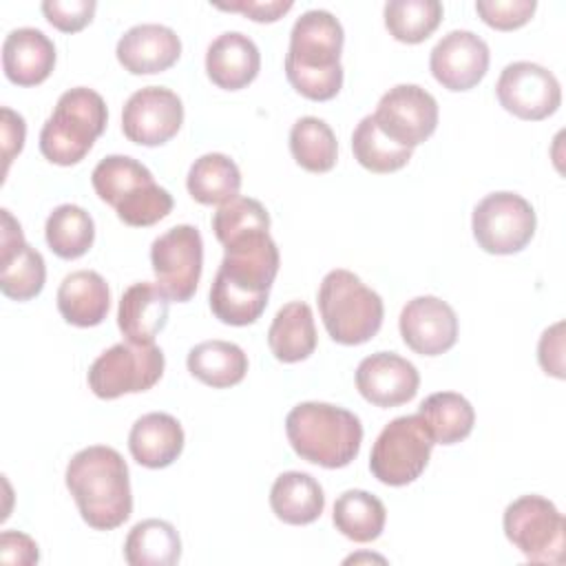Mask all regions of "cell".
Returning a JSON list of instances; mask_svg holds the SVG:
<instances>
[{"label":"cell","instance_id":"27","mask_svg":"<svg viewBox=\"0 0 566 566\" xmlns=\"http://www.w3.org/2000/svg\"><path fill=\"white\" fill-rule=\"evenodd\" d=\"M268 345L281 363H301L310 358L316 349L312 307L303 301L283 305L268 329Z\"/></svg>","mask_w":566,"mask_h":566},{"label":"cell","instance_id":"28","mask_svg":"<svg viewBox=\"0 0 566 566\" xmlns=\"http://www.w3.org/2000/svg\"><path fill=\"white\" fill-rule=\"evenodd\" d=\"M188 371L208 387L239 385L248 371L245 352L228 340H203L188 352Z\"/></svg>","mask_w":566,"mask_h":566},{"label":"cell","instance_id":"20","mask_svg":"<svg viewBox=\"0 0 566 566\" xmlns=\"http://www.w3.org/2000/svg\"><path fill=\"white\" fill-rule=\"evenodd\" d=\"M117 60L133 75H153L170 69L181 55L179 35L164 24L130 27L117 42Z\"/></svg>","mask_w":566,"mask_h":566},{"label":"cell","instance_id":"15","mask_svg":"<svg viewBox=\"0 0 566 566\" xmlns=\"http://www.w3.org/2000/svg\"><path fill=\"white\" fill-rule=\"evenodd\" d=\"M184 124V104L166 86H144L135 91L122 111L124 135L139 146H161L170 142Z\"/></svg>","mask_w":566,"mask_h":566},{"label":"cell","instance_id":"17","mask_svg":"<svg viewBox=\"0 0 566 566\" xmlns=\"http://www.w3.org/2000/svg\"><path fill=\"white\" fill-rule=\"evenodd\" d=\"M0 212V290L7 298L29 301L42 292L46 281V265L42 254L24 241L22 228L11 217V212Z\"/></svg>","mask_w":566,"mask_h":566},{"label":"cell","instance_id":"40","mask_svg":"<svg viewBox=\"0 0 566 566\" xmlns=\"http://www.w3.org/2000/svg\"><path fill=\"white\" fill-rule=\"evenodd\" d=\"M537 360L542 369L555 378H564V323L544 329L537 345Z\"/></svg>","mask_w":566,"mask_h":566},{"label":"cell","instance_id":"8","mask_svg":"<svg viewBox=\"0 0 566 566\" xmlns=\"http://www.w3.org/2000/svg\"><path fill=\"white\" fill-rule=\"evenodd\" d=\"M433 444L418 413L398 416L378 433L369 455V471L382 484L405 486L422 475Z\"/></svg>","mask_w":566,"mask_h":566},{"label":"cell","instance_id":"43","mask_svg":"<svg viewBox=\"0 0 566 566\" xmlns=\"http://www.w3.org/2000/svg\"><path fill=\"white\" fill-rule=\"evenodd\" d=\"M40 559V551L35 539L20 531H2L0 535V562L29 566Z\"/></svg>","mask_w":566,"mask_h":566},{"label":"cell","instance_id":"10","mask_svg":"<svg viewBox=\"0 0 566 566\" xmlns=\"http://www.w3.org/2000/svg\"><path fill=\"white\" fill-rule=\"evenodd\" d=\"M164 365V352L155 343H117L93 360L88 369V387L102 400L139 394L159 382Z\"/></svg>","mask_w":566,"mask_h":566},{"label":"cell","instance_id":"29","mask_svg":"<svg viewBox=\"0 0 566 566\" xmlns=\"http://www.w3.org/2000/svg\"><path fill=\"white\" fill-rule=\"evenodd\" d=\"M188 192L203 206H221L239 197L241 172L239 166L223 153H206L188 170Z\"/></svg>","mask_w":566,"mask_h":566},{"label":"cell","instance_id":"2","mask_svg":"<svg viewBox=\"0 0 566 566\" xmlns=\"http://www.w3.org/2000/svg\"><path fill=\"white\" fill-rule=\"evenodd\" d=\"M66 489L82 520L95 531H113L133 513L128 464L113 447L93 444L77 451L66 467Z\"/></svg>","mask_w":566,"mask_h":566},{"label":"cell","instance_id":"41","mask_svg":"<svg viewBox=\"0 0 566 566\" xmlns=\"http://www.w3.org/2000/svg\"><path fill=\"white\" fill-rule=\"evenodd\" d=\"M221 11H239L254 22H276L283 18L294 2L292 0H237V2H214Z\"/></svg>","mask_w":566,"mask_h":566},{"label":"cell","instance_id":"14","mask_svg":"<svg viewBox=\"0 0 566 566\" xmlns=\"http://www.w3.org/2000/svg\"><path fill=\"white\" fill-rule=\"evenodd\" d=\"M495 95L504 111L526 122L553 115L562 104L557 77L535 62H511L497 77Z\"/></svg>","mask_w":566,"mask_h":566},{"label":"cell","instance_id":"33","mask_svg":"<svg viewBox=\"0 0 566 566\" xmlns=\"http://www.w3.org/2000/svg\"><path fill=\"white\" fill-rule=\"evenodd\" d=\"M44 237L49 248L60 259H80L93 245L95 223L84 208L75 203H62L49 214Z\"/></svg>","mask_w":566,"mask_h":566},{"label":"cell","instance_id":"6","mask_svg":"<svg viewBox=\"0 0 566 566\" xmlns=\"http://www.w3.org/2000/svg\"><path fill=\"white\" fill-rule=\"evenodd\" d=\"M106 122L108 111L99 93L86 86L69 88L40 130V153L51 164L73 166L88 155Z\"/></svg>","mask_w":566,"mask_h":566},{"label":"cell","instance_id":"23","mask_svg":"<svg viewBox=\"0 0 566 566\" xmlns=\"http://www.w3.org/2000/svg\"><path fill=\"white\" fill-rule=\"evenodd\" d=\"M168 323V294L148 281L133 283L119 298L117 325L128 343L153 345Z\"/></svg>","mask_w":566,"mask_h":566},{"label":"cell","instance_id":"35","mask_svg":"<svg viewBox=\"0 0 566 566\" xmlns=\"http://www.w3.org/2000/svg\"><path fill=\"white\" fill-rule=\"evenodd\" d=\"M352 150L356 161L378 175L400 170L411 159V148L394 144L385 137L374 119V115H365L352 135Z\"/></svg>","mask_w":566,"mask_h":566},{"label":"cell","instance_id":"1","mask_svg":"<svg viewBox=\"0 0 566 566\" xmlns=\"http://www.w3.org/2000/svg\"><path fill=\"white\" fill-rule=\"evenodd\" d=\"M210 287V310L226 325L254 323L279 272V248L270 232H252L228 245Z\"/></svg>","mask_w":566,"mask_h":566},{"label":"cell","instance_id":"5","mask_svg":"<svg viewBox=\"0 0 566 566\" xmlns=\"http://www.w3.org/2000/svg\"><path fill=\"white\" fill-rule=\"evenodd\" d=\"M91 184L102 201L115 208L119 221L133 228H146L172 210V195L155 184L153 172L133 157L108 155L91 175Z\"/></svg>","mask_w":566,"mask_h":566},{"label":"cell","instance_id":"9","mask_svg":"<svg viewBox=\"0 0 566 566\" xmlns=\"http://www.w3.org/2000/svg\"><path fill=\"white\" fill-rule=\"evenodd\" d=\"M504 535L535 564H559L564 559V515L542 495H522L504 509Z\"/></svg>","mask_w":566,"mask_h":566},{"label":"cell","instance_id":"37","mask_svg":"<svg viewBox=\"0 0 566 566\" xmlns=\"http://www.w3.org/2000/svg\"><path fill=\"white\" fill-rule=\"evenodd\" d=\"M212 230L221 245H228L252 232L270 230V214L261 201L250 197H234L217 208L212 214Z\"/></svg>","mask_w":566,"mask_h":566},{"label":"cell","instance_id":"13","mask_svg":"<svg viewBox=\"0 0 566 566\" xmlns=\"http://www.w3.org/2000/svg\"><path fill=\"white\" fill-rule=\"evenodd\" d=\"M374 119L385 137L413 150L433 135L438 126V102L418 84H398L380 97Z\"/></svg>","mask_w":566,"mask_h":566},{"label":"cell","instance_id":"22","mask_svg":"<svg viewBox=\"0 0 566 566\" xmlns=\"http://www.w3.org/2000/svg\"><path fill=\"white\" fill-rule=\"evenodd\" d=\"M259 69L261 53L256 44L239 31L221 33L206 51V73L219 88L239 91L259 75Z\"/></svg>","mask_w":566,"mask_h":566},{"label":"cell","instance_id":"30","mask_svg":"<svg viewBox=\"0 0 566 566\" xmlns=\"http://www.w3.org/2000/svg\"><path fill=\"white\" fill-rule=\"evenodd\" d=\"M124 557L130 566H172L181 557L179 533L166 520H142L124 542Z\"/></svg>","mask_w":566,"mask_h":566},{"label":"cell","instance_id":"21","mask_svg":"<svg viewBox=\"0 0 566 566\" xmlns=\"http://www.w3.org/2000/svg\"><path fill=\"white\" fill-rule=\"evenodd\" d=\"M55 66L53 42L33 27L13 29L2 44V69L9 82L18 86L42 84Z\"/></svg>","mask_w":566,"mask_h":566},{"label":"cell","instance_id":"4","mask_svg":"<svg viewBox=\"0 0 566 566\" xmlns=\"http://www.w3.org/2000/svg\"><path fill=\"white\" fill-rule=\"evenodd\" d=\"M285 433L296 455L325 469L347 467L363 442L358 416L329 402L296 405L285 418Z\"/></svg>","mask_w":566,"mask_h":566},{"label":"cell","instance_id":"31","mask_svg":"<svg viewBox=\"0 0 566 566\" xmlns=\"http://www.w3.org/2000/svg\"><path fill=\"white\" fill-rule=\"evenodd\" d=\"M418 416L436 444H455L473 431L475 411L471 402L455 391H438L422 400Z\"/></svg>","mask_w":566,"mask_h":566},{"label":"cell","instance_id":"19","mask_svg":"<svg viewBox=\"0 0 566 566\" xmlns=\"http://www.w3.org/2000/svg\"><path fill=\"white\" fill-rule=\"evenodd\" d=\"M420 374L407 358L394 352H376L360 360L356 389L376 407H398L418 394Z\"/></svg>","mask_w":566,"mask_h":566},{"label":"cell","instance_id":"39","mask_svg":"<svg viewBox=\"0 0 566 566\" xmlns=\"http://www.w3.org/2000/svg\"><path fill=\"white\" fill-rule=\"evenodd\" d=\"M95 9H97L95 0H44L42 2L44 18L62 33L82 31L93 20Z\"/></svg>","mask_w":566,"mask_h":566},{"label":"cell","instance_id":"18","mask_svg":"<svg viewBox=\"0 0 566 566\" xmlns=\"http://www.w3.org/2000/svg\"><path fill=\"white\" fill-rule=\"evenodd\" d=\"M400 336L420 356H440L458 340V316L438 296H416L400 312Z\"/></svg>","mask_w":566,"mask_h":566},{"label":"cell","instance_id":"3","mask_svg":"<svg viewBox=\"0 0 566 566\" xmlns=\"http://www.w3.org/2000/svg\"><path fill=\"white\" fill-rule=\"evenodd\" d=\"M343 27L329 11L310 9L296 18L285 55V75L296 93L314 102L338 95L343 86Z\"/></svg>","mask_w":566,"mask_h":566},{"label":"cell","instance_id":"12","mask_svg":"<svg viewBox=\"0 0 566 566\" xmlns=\"http://www.w3.org/2000/svg\"><path fill=\"white\" fill-rule=\"evenodd\" d=\"M150 263L157 276V285L177 303H186L195 296L201 268H203V241L195 226L181 223L159 234L150 245Z\"/></svg>","mask_w":566,"mask_h":566},{"label":"cell","instance_id":"36","mask_svg":"<svg viewBox=\"0 0 566 566\" xmlns=\"http://www.w3.org/2000/svg\"><path fill=\"white\" fill-rule=\"evenodd\" d=\"M440 22L442 4L438 0H389L385 4V27L405 44L424 42Z\"/></svg>","mask_w":566,"mask_h":566},{"label":"cell","instance_id":"11","mask_svg":"<svg viewBox=\"0 0 566 566\" xmlns=\"http://www.w3.org/2000/svg\"><path fill=\"white\" fill-rule=\"evenodd\" d=\"M537 217L533 206L517 192L500 190L486 195L471 217L478 245L489 254H515L535 234Z\"/></svg>","mask_w":566,"mask_h":566},{"label":"cell","instance_id":"16","mask_svg":"<svg viewBox=\"0 0 566 566\" xmlns=\"http://www.w3.org/2000/svg\"><path fill=\"white\" fill-rule=\"evenodd\" d=\"M489 60V46L480 35L455 29L431 49L429 69L447 91H469L486 75Z\"/></svg>","mask_w":566,"mask_h":566},{"label":"cell","instance_id":"7","mask_svg":"<svg viewBox=\"0 0 566 566\" xmlns=\"http://www.w3.org/2000/svg\"><path fill=\"white\" fill-rule=\"evenodd\" d=\"M318 310L327 334L340 345L367 343L378 334L385 316L380 294L340 268L321 281Z\"/></svg>","mask_w":566,"mask_h":566},{"label":"cell","instance_id":"34","mask_svg":"<svg viewBox=\"0 0 566 566\" xmlns=\"http://www.w3.org/2000/svg\"><path fill=\"white\" fill-rule=\"evenodd\" d=\"M294 161L310 172H327L336 164L338 144L334 130L318 117H301L290 130Z\"/></svg>","mask_w":566,"mask_h":566},{"label":"cell","instance_id":"24","mask_svg":"<svg viewBox=\"0 0 566 566\" xmlns=\"http://www.w3.org/2000/svg\"><path fill=\"white\" fill-rule=\"evenodd\" d=\"M128 449L135 462L146 469H164L184 451V429L179 420L164 411H153L135 420L128 433Z\"/></svg>","mask_w":566,"mask_h":566},{"label":"cell","instance_id":"25","mask_svg":"<svg viewBox=\"0 0 566 566\" xmlns=\"http://www.w3.org/2000/svg\"><path fill=\"white\" fill-rule=\"evenodd\" d=\"M111 307V290L102 274L77 270L64 276L57 287V310L75 327L99 325Z\"/></svg>","mask_w":566,"mask_h":566},{"label":"cell","instance_id":"38","mask_svg":"<svg viewBox=\"0 0 566 566\" xmlns=\"http://www.w3.org/2000/svg\"><path fill=\"white\" fill-rule=\"evenodd\" d=\"M537 9L535 0H478V15L497 31H513L524 27Z\"/></svg>","mask_w":566,"mask_h":566},{"label":"cell","instance_id":"32","mask_svg":"<svg viewBox=\"0 0 566 566\" xmlns=\"http://www.w3.org/2000/svg\"><path fill=\"white\" fill-rule=\"evenodd\" d=\"M332 520L336 531H340L347 539L367 544L380 537L387 511L376 495L360 489H349L334 502Z\"/></svg>","mask_w":566,"mask_h":566},{"label":"cell","instance_id":"26","mask_svg":"<svg viewBox=\"0 0 566 566\" xmlns=\"http://www.w3.org/2000/svg\"><path fill=\"white\" fill-rule=\"evenodd\" d=\"M272 513L292 526L312 524L325 509V495L321 484L303 471L281 473L270 489Z\"/></svg>","mask_w":566,"mask_h":566},{"label":"cell","instance_id":"42","mask_svg":"<svg viewBox=\"0 0 566 566\" xmlns=\"http://www.w3.org/2000/svg\"><path fill=\"white\" fill-rule=\"evenodd\" d=\"M0 130H2V177L7 175L13 157L22 150L24 146V135H27V124L20 113L11 111L9 106H2L0 111Z\"/></svg>","mask_w":566,"mask_h":566}]
</instances>
